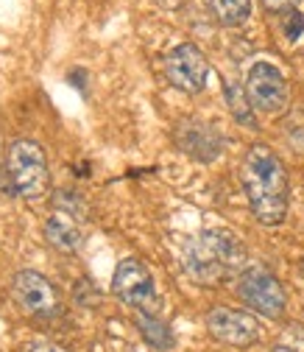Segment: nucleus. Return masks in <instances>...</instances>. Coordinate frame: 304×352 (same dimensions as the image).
Masks as SVG:
<instances>
[{
  "label": "nucleus",
  "instance_id": "1",
  "mask_svg": "<svg viewBox=\"0 0 304 352\" xmlns=\"http://www.w3.org/2000/svg\"><path fill=\"white\" fill-rule=\"evenodd\" d=\"M240 179H243V190H246L248 207L257 221L266 227L282 224L288 215L290 188H288L285 162L277 157V151H271L263 143L251 146L243 157Z\"/></svg>",
  "mask_w": 304,
  "mask_h": 352
},
{
  "label": "nucleus",
  "instance_id": "2",
  "mask_svg": "<svg viewBox=\"0 0 304 352\" xmlns=\"http://www.w3.org/2000/svg\"><path fill=\"white\" fill-rule=\"evenodd\" d=\"M246 249L229 230H204L185 241L182 269L198 285L215 288L232 277H240L246 266Z\"/></svg>",
  "mask_w": 304,
  "mask_h": 352
},
{
  "label": "nucleus",
  "instance_id": "3",
  "mask_svg": "<svg viewBox=\"0 0 304 352\" xmlns=\"http://www.w3.org/2000/svg\"><path fill=\"white\" fill-rule=\"evenodd\" d=\"M6 176L12 190L25 201H39L51 190V170L39 143L14 140L6 154Z\"/></svg>",
  "mask_w": 304,
  "mask_h": 352
},
{
  "label": "nucleus",
  "instance_id": "4",
  "mask_svg": "<svg viewBox=\"0 0 304 352\" xmlns=\"http://www.w3.org/2000/svg\"><path fill=\"white\" fill-rule=\"evenodd\" d=\"M112 291L123 305L135 307L137 314H156L159 316L162 299H159V294L154 288L151 272L143 266L140 260L128 257V260L117 263L115 277H112Z\"/></svg>",
  "mask_w": 304,
  "mask_h": 352
},
{
  "label": "nucleus",
  "instance_id": "5",
  "mask_svg": "<svg viewBox=\"0 0 304 352\" xmlns=\"http://www.w3.org/2000/svg\"><path fill=\"white\" fill-rule=\"evenodd\" d=\"M237 294H240V299L251 307V311L259 314V316H266V319H282L285 316V307H288L285 288L263 266H248L240 274Z\"/></svg>",
  "mask_w": 304,
  "mask_h": 352
},
{
  "label": "nucleus",
  "instance_id": "6",
  "mask_svg": "<svg viewBox=\"0 0 304 352\" xmlns=\"http://www.w3.org/2000/svg\"><path fill=\"white\" fill-rule=\"evenodd\" d=\"M165 76L176 90L187 96H198L209 78V62L198 45L182 42L165 56Z\"/></svg>",
  "mask_w": 304,
  "mask_h": 352
},
{
  "label": "nucleus",
  "instance_id": "7",
  "mask_svg": "<svg viewBox=\"0 0 304 352\" xmlns=\"http://www.w3.org/2000/svg\"><path fill=\"white\" fill-rule=\"evenodd\" d=\"M12 296L20 311L28 316L51 319L59 314V291L39 272H17L12 280Z\"/></svg>",
  "mask_w": 304,
  "mask_h": 352
},
{
  "label": "nucleus",
  "instance_id": "8",
  "mask_svg": "<svg viewBox=\"0 0 304 352\" xmlns=\"http://www.w3.org/2000/svg\"><path fill=\"white\" fill-rule=\"evenodd\" d=\"M246 96L254 109L277 115L288 107V84L285 76L271 62H254L246 76Z\"/></svg>",
  "mask_w": 304,
  "mask_h": 352
},
{
  "label": "nucleus",
  "instance_id": "9",
  "mask_svg": "<svg viewBox=\"0 0 304 352\" xmlns=\"http://www.w3.org/2000/svg\"><path fill=\"white\" fill-rule=\"evenodd\" d=\"M207 330L212 338L229 346H254L259 341V322L254 314L235 311V307H212L207 314Z\"/></svg>",
  "mask_w": 304,
  "mask_h": 352
},
{
  "label": "nucleus",
  "instance_id": "10",
  "mask_svg": "<svg viewBox=\"0 0 304 352\" xmlns=\"http://www.w3.org/2000/svg\"><path fill=\"white\" fill-rule=\"evenodd\" d=\"M176 146L198 162H212V160H218V154L224 148V138L218 135L215 126H209L198 118H187L176 126Z\"/></svg>",
  "mask_w": 304,
  "mask_h": 352
},
{
  "label": "nucleus",
  "instance_id": "11",
  "mask_svg": "<svg viewBox=\"0 0 304 352\" xmlns=\"http://www.w3.org/2000/svg\"><path fill=\"white\" fill-rule=\"evenodd\" d=\"M45 238L54 249L73 254L81 249V230H78V218L67 215V212H54L45 221Z\"/></svg>",
  "mask_w": 304,
  "mask_h": 352
},
{
  "label": "nucleus",
  "instance_id": "12",
  "mask_svg": "<svg viewBox=\"0 0 304 352\" xmlns=\"http://www.w3.org/2000/svg\"><path fill=\"white\" fill-rule=\"evenodd\" d=\"M137 327H140V333H143V338L154 346V349H159V352H165V349H173V333H170V327L156 316V314H137Z\"/></svg>",
  "mask_w": 304,
  "mask_h": 352
},
{
  "label": "nucleus",
  "instance_id": "13",
  "mask_svg": "<svg viewBox=\"0 0 304 352\" xmlns=\"http://www.w3.org/2000/svg\"><path fill=\"white\" fill-rule=\"evenodd\" d=\"M224 96H226V101H229L232 115H235L243 126H257V120H254V107H251V101H248V96H246V90H243L240 84L226 81V84H224Z\"/></svg>",
  "mask_w": 304,
  "mask_h": 352
},
{
  "label": "nucleus",
  "instance_id": "14",
  "mask_svg": "<svg viewBox=\"0 0 304 352\" xmlns=\"http://www.w3.org/2000/svg\"><path fill=\"white\" fill-rule=\"evenodd\" d=\"M212 12L224 25H240L251 14V0H209Z\"/></svg>",
  "mask_w": 304,
  "mask_h": 352
},
{
  "label": "nucleus",
  "instance_id": "15",
  "mask_svg": "<svg viewBox=\"0 0 304 352\" xmlns=\"http://www.w3.org/2000/svg\"><path fill=\"white\" fill-rule=\"evenodd\" d=\"M279 25H282L285 36H288L290 42H296V39L301 36V31H304V17H301V12H299V9H293V12L279 14Z\"/></svg>",
  "mask_w": 304,
  "mask_h": 352
},
{
  "label": "nucleus",
  "instance_id": "16",
  "mask_svg": "<svg viewBox=\"0 0 304 352\" xmlns=\"http://www.w3.org/2000/svg\"><path fill=\"white\" fill-rule=\"evenodd\" d=\"M23 352H67V349L48 341V338H31V341L23 344Z\"/></svg>",
  "mask_w": 304,
  "mask_h": 352
},
{
  "label": "nucleus",
  "instance_id": "17",
  "mask_svg": "<svg viewBox=\"0 0 304 352\" xmlns=\"http://www.w3.org/2000/svg\"><path fill=\"white\" fill-rule=\"evenodd\" d=\"M279 341L288 344L293 352H304V327H288Z\"/></svg>",
  "mask_w": 304,
  "mask_h": 352
},
{
  "label": "nucleus",
  "instance_id": "18",
  "mask_svg": "<svg viewBox=\"0 0 304 352\" xmlns=\"http://www.w3.org/2000/svg\"><path fill=\"white\" fill-rule=\"evenodd\" d=\"M299 3H301V0H263V6H266L268 12H274V14L293 12V9H299Z\"/></svg>",
  "mask_w": 304,
  "mask_h": 352
},
{
  "label": "nucleus",
  "instance_id": "19",
  "mask_svg": "<svg viewBox=\"0 0 304 352\" xmlns=\"http://www.w3.org/2000/svg\"><path fill=\"white\" fill-rule=\"evenodd\" d=\"M271 352H293V349H290L288 344H282V341H277V344L271 346Z\"/></svg>",
  "mask_w": 304,
  "mask_h": 352
}]
</instances>
